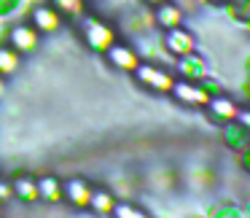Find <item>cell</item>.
<instances>
[{
	"label": "cell",
	"mask_w": 250,
	"mask_h": 218,
	"mask_svg": "<svg viewBox=\"0 0 250 218\" xmlns=\"http://www.w3.org/2000/svg\"><path fill=\"white\" fill-rule=\"evenodd\" d=\"M162 44H164V49L169 51V57H178V60L186 57V54H194V49H196L194 35H191L188 30H183V27H172Z\"/></svg>",
	"instance_id": "obj_1"
},
{
	"label": "cell",
	"mask_w": 250,
	"mask_h": 218,
	"mask_svg": "<svg viewBox=\"0 0 250 218\" xmlns=\"http://www.w3.org/2000/svg\"><path fill=\"white\" fill-rule=\"evenodd\" d=\"M135 73H137V78H140L146 87L156 89V92H172V87H175L172 76L164 73L159 65H137Z\"/></svg>",
	"instance_id": "obj_2"
},
{
	"label": "cell",
	"mask_w": 250,
	"mask_h": 218,
	"mask_svg": "<svg viewBox=\"0 0 250 218\" xmlns=\"http://www.w3.org/2000/svg\"><path fill=\"white\" fill-rule=\"evenodd\" d=\"M207 110H210V116L215 121L229 124V121L239 119V110L242 108H239L231 97H226V94H215V97H210V103H207Z\"/></svg>",
	"instance_id": "obj_3"
},
{
	"label": "cell",
	"mask_w": 250,
	"mask_h": 218,
	"mask_svg": "<svg viewBox=\"0 0 250 218\" xmlns=\"http://www.w3.org/2000/svg\"><path fill=\"white\" fill-rule=\"evenodd\" d=\"M172 92H175V97H178L180 103H188V105H207L210 103V94L194 81H178L172 87Z\"/></svg>",
	"instance_id": "obj_4"
},
{
	"label": "cell",
	"mask_w": 250,
	"mask_h": 218,
	"mask_svg": "<svg viewBox=\"0 0 250 218\" xmlns=\"http://www.w3.org/2000/svg\"><path fill=\"white\" fill-rule=\"evenodd\" d=\"M83 27H86V41L89 44L94 46V49H110V46H113V30L108 27V24H103V22H94V19H89L86 24H83Z\"/></svg>",
	"instance_id": "obj_5"
},
{
	"label": "cell",
	"mask_w": 250,
	"mask_h": 218,
	"mask_svg": "<svg viewBox=\"0 0 250 218\" xmlns=\"http://www.w3.org/2000/svg\"><path fill=\"white\" fill-rule=\"evenodd\" d=\"M108 60L116 67H121V70H137V65H140V54L132 46H116L113 44L108 49Z\"/></svg>",
	"instance_id": "obj_6"
},
{
	"label": "cell",
	"mask_w": 250,
	"mask_h": 218,
	"mask_svg": "<svg viewBox=\"0 0 250 218\" xmlns=\"http://www.w3.org/2000/svg\"><path fill=\"white\" fill-rule=\"evenodd\" d=\"M65 196H67V202H70V205L86 207L89 199H92V189H89L86 180L73 178V180H67V183H65Z\"/></svg>",
	"instance_id": "obj_7"
},
{
	"label": "cell",
	"mask_w": 250,
	"mask_h": 218,
	"mask_svg": "<svg viewBox=\"0 0 250 218\" xmlns=\"http://www.w3.org/2000/svg\"><path fill=\"white\" fill-rule=\"evenodd\" d=\"M178 73L180 76H186V81H202V78L207 76V65L199 60V57L194 54H186L178 60Z\"/></svg>",
	"instance_id": "obj_8"
},
{
	"label": "cell",
	"mask_w": 250,
	"mask_h": 218,
	"mask_svg": "<svg viewBox=\"0 0 250 218\" xmlns=\"http://www.w3.org/2000/svg\"><path fill=\"white\" fill-rule=\"evenodd\" d=\"M156 24L159 27H164V30H172V27H180L183 24V11H180L175 3H162V6H156Z\"/></svg>",
	"instance_id": "obj_9"
},
{
	"label": "cell",
	"mask_w": 250,
	"mask_h": 218,
	"mask_svg": "<svg viewBox=\"0 0 250 218\" xmlns=\"http://www.w3.org/2000/svg\"><path fill=\"white\" fill-rule=\"evenodd\" d=\"M11 44L17 51H33L38 46V33L30 24H17L11 30Z\"/></svg>",
	"instance_id": "obj_10"
},
{
	"label": "cell",
	"mask_w": 250,
	"mask_h": 218,
	"mask_svg": "<svg viewBox=\"0 0 250 218\" xmlns=\"http://www.w3.org/2000/svg\"><path fill=\"white\" fill-rule=\"evenodd\" d=\"M223 137H226L229 148H234V151H242V148L250 146V130L239 121V124H234V121H229L226 130H223Z\"/></svg>",
	"instance_id": "obj_11"
},
{
	"label": "cell",
	"mask_w": 250,
	"mask_h": 218,
	"mask_svg": "<svg viewBox=\"0 0 250 218\" xmlns=\"http://www.w3.org/2000/svg\"><path fill=\"white\" fill-rule=\"evenodd\" d=\"M89 207H92L94 213H100V216H110L113 207H116V196L110 194V191L94 189L92 191V199H89Z\"/></svg>",
	"instance_id": "obj_12"
},
{
	"label": "cell",
	"mask_w": 250,
	"mask_h": 218,
	"mask_svg": "<svg viewBox=\"0 0 250 218\" xmlns=\"http://www.w3.org/2000/svg\"><path fill=\"white\" fill-rule=\"evenodd\" d=\"M33 22L38 30H57L60 27V11H54V8H46V6H38L33 11Z\"/></svg>",
	"instance_id": "obj_13"
},
{
	"label": "cell",
	"mask_w": 250,
	"mask_h": 218,
	"mask_svg": "<svg viewBox=\"0 0 250 218\" xmlns=\"http://www.w3.org/2000/svg\"><path fill=\"white\" fill-rule=\"evenodd\" d=\"M38 194L41 196H46V199H62L65 196V189L60 186V180L57 178H41L38 180Z\"/></svg>",
	"instance_id": "obj_14"
},
{
	"label": "cell",
	"mask_w": 250,
	"mask_h": 218,
	"mask_svg": "<svg viewBox=\"0 0 250 218\" xmlns=\"http://www.w3.org/2000/svg\"><path fill=\"white\" fill-rule=\"evenodd\" d=\"M14 194H19L22 199H27V202H33V199H38V183H33L30 178H19L17 183H14Z\"/></svg>",
	"instance_id": "obj_15"
},
{
	"label": "cell",
	"mask_w": 250,
	"mask_h": 218,
	"mask_svg": "<svg viewBox=\"0 0 250 218\" xmlns=\"http://www.w3.org/2000/svg\"><path fill=\"white\" fill-rule=\"evenodd\" d=\"M19 67V54L11 49H0V76H11Z\"/></svg>",
	"instance_id": "obj_16"
},
{
	"label": "cell",
	"mask_w": 250,
	"mask_h": 218,
	"mask_svg": "<svg viewBox=\"0 0 250 218\" xmlns=\"http://www.w3.org/2000/svg\"><path fill=\"white\" fill-rule=\"evenodd\" d=\"M212 218H248L245 216V210L242 207H237V205H223V207H218L215 210V216Z\"/></svg>",
	"instance_id": "obj_17"
},
{
	"label": "cell",
	"mask_w": 250,
	"mask_h": 218,
	"mask_svg": "<svg viewBox=\"0 0 250 218\" xmlns=\"http://www.w3.org/2000/svg\"><path fill=\"white\" fill-rule=\"evenodd\" d=\"M113 213H116V218H148L143 210H135L132 205H116Z\"/></svg>",
	"instance_id": "obj_18"
},
{
	"label": "cell",
	"mask_w": 250,
	"mask_h": 218,
	"mask_svg": "<svg viewBox=\"0 0 250 218\" xmlns=\"http://www.w3.org/2000/svg\"><path fill=\"white\" fill-rule=\"evenodd\" d=\"M11 194H14V186H8V183H3V180H0V199H8Z\"/></svg>",
	"instance_id": "obj_19"
},
{
	"label": "cell",
	"mask_w": 250,
	"mask_h": 218,
	"mask_svg": "<svg viewBox=\"0 0 250 218\" xmlns=\"http://www.w3.org/2000/svg\"><path fill=\"white\" fill-rule=\"evenodd\" d=\"M239 121L250 130V110H239Z\"/></svg>",
	"instance_id": "obj_20"
},
{
	"label": "cell",
	"mask_w": 250,
	"mask_h": 218,
	"mask_svg": "<svg viewBox=\"0 0 250 218\" xmlns=\"http://www.w3.org/2000/svg\"><path fill=\"white\" fill-rule=\"evenodd\" d=\"M207 3H212V6H231V0H207Z\"/></svg>",
	"instance_id": "obj_21"
},
{
	"label": "cell",
	"mask_w": 250,
	"mask_h": 218,
	"mask_svg": "<svg viewBox=\"0 0 250 218\" xmlns=\"http://www.w3.org/2000/svg\"><path fill=\"white\" fill-rule=\"evenodd\" d=\"M146 3H151V6H162V3H167V0H146Z\"/></svg>",
	"instance_id": "obj_22"
},
{
	"label": "cell",
	"mask_w": 250,
	"mask_h": 218,
	"mask_svg": "<svg viewBox=\"0 0 250 218\" xmlns=\"http://www.w3.org/2000/svg\"><path fill=\"white\" fill-rule=\"evenodd\" d=\"M3 92H6V84H3V76H0V97H3Z\"/></svg>",
	"instance_id": "obj_23"
},
{
	"label": "cell",
	"mask_w": 250,
	"mask_h": 218,
	"mask_svg": "<svg viewBox=\"0 0 250 218\" xmlns=\"http://www.w3.org/2000/svg\"><path fill=\"white\" fill-rule=\"evenodd\" d=\"M242 210H245V216H248V218H250V199H248V205H245V207H242Z\"/></svg>",
	"instance_id": "obj_24"
},
{
	"label": "cell",
	"mask_w": 250,
	"mask_h": 218,
	"mask_svg": "<svg viewBox=\"0 0 250 218\" xmlns=\"http://www.w3.org/2000/svg\"><path fill=\"white\" fill-rule=\"evenodd\" d=\"M196 218H205V216H196Z\"/></svg>",
	"instance_id": "obj_25"
}]
</instances>
